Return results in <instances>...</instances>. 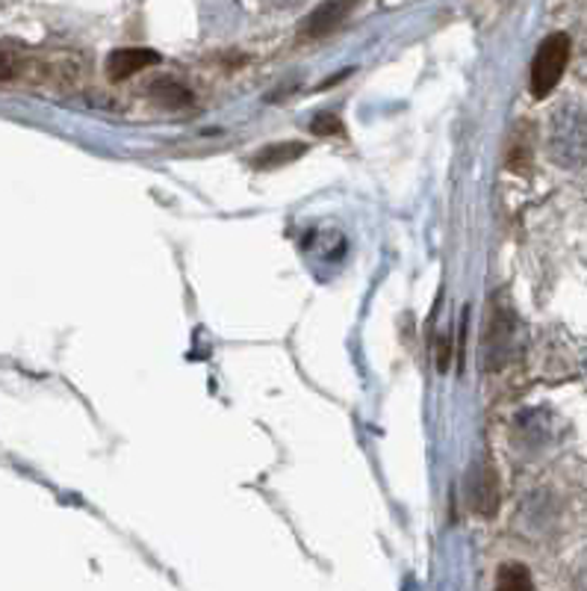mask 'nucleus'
Masks as SVG:
<instances>
[{
    "label": "nucleus",
    "instance_id": "obj_5",
    "mask_svg": "<svg viewBox=\"0 0 587 591\" xmlns=\"http://www.w3.org/2000/svg\"><path fill=\"white\" fill-rule=\"evenodd\" d=\"M499 506V482L497 473L487 468L485 473H478L473 480V509H478L481 515H493Z\"/></svg>",
    "mask_w": 587,
    "mask_h": 591
},
{
    "label": "nucleus",
    "instance_id": "obj_7",
    "mask_svg": "<svg viewBox=\"0 0 587 591\" xmlns=\"http://www.w3.org/2000/svg\"><path fill=\"white\" fill-rule=\"evenodd\" d=\"M499 589H531V577L523 565H505L499 571Z\"/></svg>",
    "mask_w": 587,
    "mask_h": 591
},
{
    "label": "nucleus",
    "instance_id": "obj_10",
    "mask_svg": "<svg viewBox=\"0 0 587 591\" xmlns=\"http://www.w3.org/2000/svg\"><path fill=\"white\" fill-rule=\"evenodd\" d=\"M449 364H452V335H443L440 337V349H437V367H440V373H445Z\"/></svg>",
    "mask_w": 587,
    "mask_h": 591
},
{
    "label": "nucleus",
    "instance_id": "obj_2",
    "mask_svg": "<svg viewBox=\"0 0 587 591\" xmlns=\"http://www.w3.org/2000/svg\"><path fill=\"white\" fill-rule=\"evenodd\" d=\"M352 10H355V0H325L322 7H316V10L302 21V36L316 39V36L337 31V27L348 19Z\"/></svg>",
    "mask_w": 587,
    "mask_h": 591
},
{
    "label": "nucleus",
    "instance_id": "obj_4",
    "mask_svg": "<svg viewBox=\"0 0 587 591\" xmlns=\"http://www.w3.org/2000/svg\"><path fill=\"white\" fill-rule=\"evenodd\" d=\"M307 154L304 143H274L266 145L264 152L254 157V169H281L286 164H295Z\"/></svg>",
    "mask_w": 587,
    "mask_h": 591
},
{
    "label": "nucleus",
    "instance_id": "obj_8",
    "mask_svg": "<svg viewBox=\"0 0 587 591\" xmlns=\"http://www.w3.org/2000/svg\"><path fill=\"white\" fill-rule=\"evenodd\" d=\"M310 131L316 136H337V133H343V124H340L334 112H322V116H316L314 122H310Z\"/></svg>",
    "mask_w": 587,
    "mask_h": 591
},
{
    "label": "nucleus",
    "instance_id": "obj_3",
    "mask_svg": "<svg viewBox=\"0 0 587 591\" xmlns=\"http://www.w3.org/2000/svg\"><path fill=\"white\" fill-rule=\"evenodd\" d=\"M157 62H160V53L151 48H119L107 57V74L112 81H124L143 69H151Z\"/></svg>",
    "mask_w": 587,
    "mask_h": 591
},
{
    "label": "nucleus",
    "instance_id": "obj_9",
    "mask_svg": "<svg viewBox=\"0 0 587 591\" xmlns=\"http://www.w3.org/2000/svg\"><path fill=\"white\" fill-rule=\"evenodd\" d=\"M19 72V53L10 51L7 45H0V81H10Z\"/></svg>",
    "mask_w": 587,
    "mask_h": 591
},
{
    "label": "nucleus",
    "instance_id": "obj_6",
    "mask_svg": "<svg viewBox=\"0 0 587 591\" xmlns=\"http://www.w3.org/2000/svg\"><path fill=\"white\" fill-rule=\"evenodd\" d=\"M151 95L157 98V104L169 107V110H178V107H186V104L193 101V95L186 93L181 83H174V81L154 83Z\"/></svg>",
    "mask_w": 587,
    "mask_h": 591
},
{
    "label": "nucleus",
    "instance_id": "obj_1",
    "mask_svg": "<svg viewBox=\"0 0 587 591\" xmlns=\"http://www.w3.org/2000/svg\"><path fill=\"white\" fill-rule=\"evenodd\" d=\"M570 51H573V41H570L567 33H552L540 41L535 60H531V74H528V89L537 101H543L561 83V77L567 72Z\"/></svg>",
    "mask_w": 587,
    "mask_h": 591
}]
</instances>
